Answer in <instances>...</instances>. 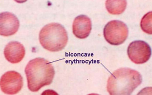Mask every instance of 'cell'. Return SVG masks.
<instances>
[{
    "label": "cell",
    "mask_w": 152,
    "mask_h": 95,
    "mask_svg": "<svg viewBox=\"0 0 152 95\" xmlns=\"http://www.w3.org/2000/svg\"><path fill=\"white\" fill-rule=\"evenodd\" d=\"M91 29V21L89 17L81 15L75 18L73 24V32L76 37L85 39L89 35Z\"/></svg>",
    "instance_id": "obj_9"
},
{
    "label": "cell",
    "mask_w": 152,
    "mask_h": 95,
    "mask_svg": "<svg viewBox=\"0 0 152 95\" xmlns=\"http://www.w3.org/2000/svg\"><path fill=\"white\" fill-rule=\"evenodd\" d=\"M25 72L28 80V88L33 92L52 83L55 71L48 60L38 57L30 60L27 64Z\"/></svg>",
    "instance_id": "obj_2"
},
{
    "label": "cell",
    "mask_w": 152,
    "mask_h": 95,
    "mask_svg": "<svg viewBox=\"0 0 152 95\" xmlns=\"http://www.w3.org/2000/svg\"><path fill=\"white\" fill-rule=\"evenodd\" d=\"M142 82L138 71L129 68H121L112 73L107 82L110 95H131Z\"/></svg>",
    "instance_id": "obj_1"
},
{
    "label": "cell",
    "mask_w": 152,
    "mask_h": 95,
    "mask_svg": "<svg viewBox=\"0 0 152 95\" xmlns=\"http://www.w3.org/2000/svg\"><path fill=\"white\" fill-rule=\"evenodd\" d=\"M127 2L125 0L111 1L107 0L105 2V6L107 11L111 14H121L126 9Z\"/></svg>",
    "instance_id": "obj_10"
},
{
    "label": "cell",
    "mask_w": 152,
    "mask_h": 95,
    "mask_svg": "<svg viewBox=\"0 0 152 95\" xmlns=\"http://www.w3.org/2000/svg\"><path fill=\"white\" fill-rule=\"evenodd\" d=\"M152 11L148 12L143 16L140 22L142 30L144 32L150 35L152 34Z\"/></svg>",
    "instance_id": "obj_11"
},
{
    "label": "cell",
    "mask_w": 152,
    "mask_h": 95,
    "mask_svg": "<svg viewBox=\"0 0 152 95\" xmlns=\"http://www.w3.org/2000/svg\"><path fill=\"white\" fill-rule=\"evenodd\" d=\"M19 28V20L14 14L8 12L0 13V35L12 36L18 32Z\"/></svg>",
    "instance_id": "obj_7"
},
{
    "label": "cell",
    "mask_w": 152,
    "mask_h": 95,
    "mask_svg": "<svg viewBox=\"0 0 152 95\" xmlns=\"http://www.w3.org/2000/svg\"><path fill=\"white\" fill-rule=\"evenodd\" d=\"M127 54L132 62L136 64H142L150 59L152 50L147 42L137 40L130 43L127 49Z\"/></svg>",
    "instance_id": "obj_5"
},
{
    "label": "cell",
    "mask_w": 152,
    "mask_h": 95,
    "mask_svg": "<svg viewBox=\"0 0 152 95\" xmlns=\"http://www.w3.org/2000/svg\"><path fill=\"white\" fill-rule=\"evenodd\" d=\"M4 55L6 59L12 64L20 62L24 57L26 50L23 45L18 42H9L4 49Z\"/></svg>",
    "instance_id": "obj_8"
},
{
    "label": "cell",
    "mask_w": 152,
    "mask_h": 95,
    "mask_svg": "<svg viewBox=\"0 0 152 95\" xmlns=\"http://www.w3.org/2000/svg\"><path fill=\"white\" fill-rule=\"evenodd\" d=\"M41 95H59L56 91L52 90H47L44 91Z\"/></svg>",
    "instance_id": "obj_13"
},
{
    "label": "cell",
    "mask_w": 152,
    "mask_h": 95,
    "mask_svg": "<svg viewBox=\"0 0 152 95\" xmlns=\"http://www.w3.org/2000/svg\"><path fill=\"white\" fill-rule=\"evenodd\" d=\"M99 95V94H97L92 93V94H89V95Z\"/></svg>",
    "instance_id": "obj_14"
},
{
    "label": "cell",
    "mask_w": 152,
    "mask_h": 95,
    "mask_svg": "<svg viewBox=\"0 0 152 95\" xmlns=\"http://www.w3.org/2000/svg\"><path fill=\"white\" fill-rule=\"evenodd\" d=\"M128 28L125 23L118 20L110 21L104 29V36L107 42L112 45H119L126 41Z\"/></svg>",
    "instance_id": "obj_4"
},
{
    "label": "cell",
    "mask_w": 152,
    "mask_h": 95,
    "mask_svg": "<svg viewBox=\"0 0 152 95\" xmlns=\"http://www.w3.org/2000/svg\"><path fill=\"white\" fill-rule=\"evenodd\" d=\"M39 41L45 49L50 52H59L67 44V33L61 24L51 23L44 26L40 31Z\"/></svg>",
    "instance_id": "obj_3"
},
{
    "label": "cell",
    "mask_w": 152,
    "mask_h": 95,
    "mask_svg": "<svg viewBox=\"0 0 152 95\" xmlns=\"http://www.w3.org/2000/svg\"><path fill=\"white\" fill-rule=\"evenodd\" d=\"M23 86V78L16 71H8L0 79V88L7 95H15L20 91Z\"/></svg>",
    "instance_id": "obj_6"
},
{
    "label": "cell",
    "mask_w": 152,
    "mask_h": 95,
    "mask_svg": "<svg viewBox=\"0 0 152 95\" xmlns=\"http://www.w3.org/2000/svg\"><path fill=\"white\" fill-rule=\"evenodd\" d=\"M137 95H152V87H147L143 88Z\"/></svg>",
    "instance_id": "obj_12"
}]
</instances>
